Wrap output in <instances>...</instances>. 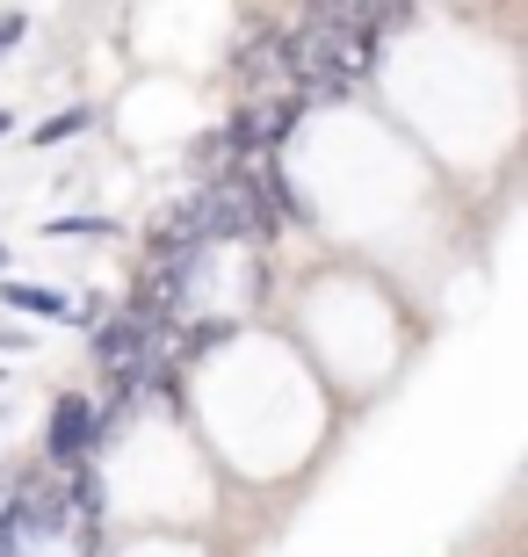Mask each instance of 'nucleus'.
Listing matches in <instances>:
<instances>
[{"instance_id":"9","label":"nucleus","mask_w":528,"mask_h":557,"mask_svg":"<svg viewBox=\"0 0 528 557\" xmlns=\"http://www.w3.org/2000/svg\"><path fill=\"white\" fill-rule=\"evenodd\" d=\"M0 138H8V109H0Z\"/></svg>"},{"instance_id":"2","label":"nucleus","mask_w":528,"mask_h":557,"mask_svg":"<svg viewBox=\"0 0 528 557\" xmlns=\"http://www.w3.org/2000/svg\"><path fill=\"white\" fill-rule=\"evenodd\" d=\"M87 456H95V406L87 398H59V413H51V463L81 471Z\"/></svg>"},{"instance_id":"11","label":"nucleus","mask_w":528,"mask_h":557,"mask_svg":"<svg viewBox=\"0 0 528 557\" xmlns=\"http://www.w3.org/2000/svg\"><path fill=\"white\" fill-rule=\"evenodd\" d=\"M0 493H8V478H0Z\"/></svg>"},{"instance_id":"1","label":"nucleus","mask_w":528,"mask_h":557,"mask_svg":"<svg viewBox=\"0 0 528 557\" xmlns=\"http://www.w3.org/2000/svg\"><path fill=\"white\" fill-rule=\"evenodd\" d=\"M95 355H102L109 370L123 376V398H131V392L145 384V370H152V326L123 311V319H109V326L95 333Z\"/></svg>"},{"instance_id":"8","label":"nucleus","mask_w":528,"mask_h":557,"mask_svg":"<svg viewBox=\"0 0 528 557\" xmlns=\"http://www.w3.org/2000/svg\"><path fill=\"white\" fill-rule=\"evenodd\" d=\"M22 29H29V22H22V15H0V59H8V51H15V44H22Z\"/></svg>"},{"instance_id":"5","label":"nucleus","mask_w":528,"mask_h":557,"mask_svg":"<svg viewBox=\"0 0 528 557\" xmlns=\"http://www.w3.org/2000/svg\"><path fill=\"white\" fill-rule=\"evenodd\" d=\"M109 218H59V225H44V239H109Z\"/></svg>"},{"instance_id":"6","label":"nucleus","mask_w":528,"mask_h":557,"mask_svg":"<svg viewBox=\"0 0 528 557\" xmlns=\"http://www.w3.org/2000/svg\"><path fill=\"white\" fill-rule=\"evenodd\" d=\"M22 536H29V515L22 507H0V557H15Z\"/></svg>"},{"instance_id":"3","label":"nucleus","mask_w":528,"mask_h":557,"mask_svg":"<svg viewBox=\"0 0 528 557\" xmlns=\"http://www.w3.org/2000/svg\"><path fill=\"white\" fill-rule=\"evenodd\" d=\"M0 305L8 311H37V319H73V297L44 283H0Z\"/></svg>"},{"instance_id":"4","label":"nucleus","mask_w":528,"mask_h":557,"mask_svg":"<svg viewBox=\"0 0 528 557\" xmlns=\"http://www.w3.org/2000/svg\"><path fill=\"white\" fill-rule=\"evenodd\" d=\"M95 124V109H59V116H44L37 124V145H59V138H81Z\"/></svg>"},{"instance_id":"10","label":"nucleus","mask_w":528,"mask_h":557,"mask_svg":"<svg viewBox=\"0 0 528 557\" xmlns=\"http://www.w3.org/2000/svg\"><path fill=\"white\" fill-rule=\"evenodd\" d=\"M0 275H8V247H0Z\"/></svg>"},{"instance_id":"7","label":"nucleus","mask_w":528,"mask_h":557,"mask_svg":"<svg viewBox=\"0 0 528 557\" xmlns=\"http://www.w3.org/2000/svg\"><path fill=\"white\" fill-rule=\"evenodd\" d=\"M224 333H232V326H224V319H204V326H188L182 341H188V355H210V348H218V341H224Z\"/></svg>"}]
</instances>
